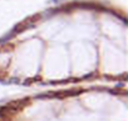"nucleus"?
<instances>
[{
	"instance_id": "f257e3e1",
	"label": "nucleus",
	"mask_w": 128,
	"mask_h": 121,
	"mask_svg": "<svg viewBox=\"0 0 128 121\" xmlns=\"http://www.w3.org/2000/svg\"><path fill=\"white\" fill-rule=\"evenodd\" d=\"M53 3H59V1H62V0H51Z\"/></svg>"
}]
</instances>
